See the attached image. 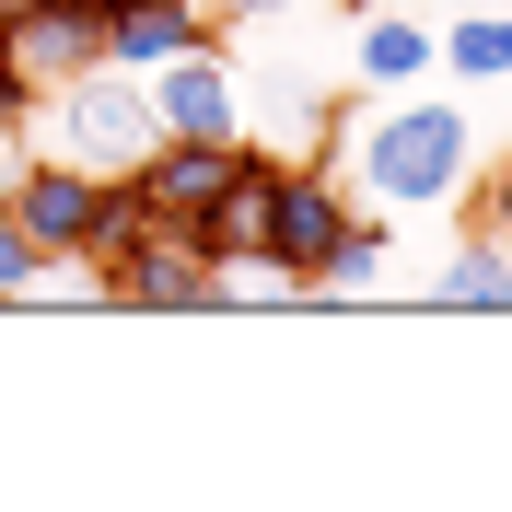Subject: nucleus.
<instances>
[{
	"mask_svg": "<svg viewBox=\"0 0 512 512\" xmlns=\"http://www.w3.org/2000/svg\"><path fill=\"white\" fill-rule=\"evenodd\" d=\"M466 175H478V128H466V105H443V94H396L350 140V187L373 198V210H443Z\"/></svg>",
	"mask_w": 512,
	"mask_h": 512,
	"instance_id": "nucleus-1",
	"label": "nucleus"
},
{
	"mask_svg": "<svg viewBox=\"0 0 512 512\" xmlns=\"http://www.w3.org/2000/svg\"><path fill=\"white\" fill-rule=\"evenodd\" d=\"M152 140H163L152 82H140V70H117V59H94L82 82H59V94H47V152L82 163V175H128Z\"/></svg>",
	"mask_w": 512,
	"mask_h": 512,
	"instance_id": "nucleus-2",
	"label": "nucleus"
},
{
	"mask_svg": "<svg viewBox=\"0 0 512 512\" xmlns=\"http://www.w3.org/2000/svg\"><path fill=\"white\" fill-rule=\"evenodd\" d=\"M350 187L326 175V163H280L268 175V245H256V268H280L291 291H315V268L338 256V233H350Z\"/></svg>",
	"mask_w": 512,
	"mask_h": 512,
	"instance_id": "nucleus-3",
	"label": "nucleus"
},
{
	"mask_svg": "<svg viewBox=\"0 0 512 512\" xmlns=\"http://www.w3.org/2000/svg\"><path fill=\"white\" fill-rule=\"evenodd\" d=\"M245 163H256L245 128H210V140H152V152L128 163V198H140V210L175 233V222H198V210H210V198H222Z\"/></svg>",
	"mask_w": 512,
	"mask_h": 512,
	"instance_id": "nucleus-4",
	"label": "nucleus"
},
{
	"mask_svg": "<svg viewBox=\"0 0 512 512\" xmlns=\"http://www.w3.org/2000/svg\"><path fill=\"white\" fill-rule=\"evenodd\" d=\"M0 210H12V222L35 233V245L59 256H94V222H105V175H82V163H59V152H35L24 175H12V187H0Z\"/></svg>",
	"mask_w": 512,
	"mask_h": 512,
	"instance_id": "nucleus-5",
	"label": "nucleus"
},
{
	"mask_svg": "<svg viewBox=\"0 0 512 512\" xmlns=\"http://www.w3.org/2000/svg\"><path fill=\"white\" fill-rule=\"evenodd\" d=\"M94 291H105V303H140V315H175V303H222V268H198L163 222H140V233L94 268Z\"/></svg>",
	"mask_w": 512,
	"mask_h": 512,
	"instance_id": "nucleus-6",
	"label": "nucleus"
},
{
	"mask_svg": "<svg viewBox=\"0 0 512 512\" xmlns=\"http://www.w3.org/2000/svg\"><path fill=\"white\" fill-rule=\"evenodd\" d=\"M0 47H12V70H24L35 94H59V82H82V70L105 59V12H82V0H35V12L0 24Z\"/></svg>",
	"mask_w": 512,
	"mask_h": 512,
	"instance_id": "nucleus-7",
	"label": "nucleus"
},
{
	"mask_svg": "<svg viewBox=\"0 0 512 512\" xmlns=\"http://www.w3.org/2000/svg\"><path fill=\"white\" fill-rule=\"evenodd\" d=\"M152 82V117L163 140H210V128H245V94H233V59H210V47H187V59L140 70Z\"/></svg>",
	"mask_w": 512,
	"mask_h": 512,
	"instance_id": "nucleus-8",
	"label": "nucleus"
},
{
	"mask_svg": "<svg viewBox=\"0 0 512 512\" xmlns=\"http://www.w3.org/2000/svg\"><path fill=\"white\" fill-rule=\"evenodd\" d=\"M187 47H210V0H117L105 12V59L117 70H163Z\"/></svg>",
	"mask_w": 512,
	"mask_h": 512,
	"instance_id": "nucleus-9",
	"label": "nucleus"
},
{
	"mask_svg": "<svg viewBox=\"0 0 512 512\" xmlns=\"http://www.w3.org/2000/svg\"><path fill=\"white\" fill-rule=\"evenodd\" d=\"M350 70L373 82V94H419V82L443 70V35L419 24V12H373V24H361V47H350Z\"/></svg>",
	"mask_w": 512,
	"mask_h": 512,
	"instance_id": "nucleus-10",
	"label": "nucleus"
},
{
	"mask_svg": "<svg viewBox=\"0 0 512 512\" xmlns=\"http://www.w3.org/2000/svg\"><path fill=\"white\" fill-rule=\"evenodd\" d=\"M431 303H443V315H501V303H512V233L478 222L443 268H431Z\"/></svg>",
	"mask_w": 512,
	"mask_h": 512,
	"instance_id": "nucleus-11",
	"label": "nucleus"
},
{
	"mask_svg": "<svg viewBox=\"0 0 512 512\" xmlns=\"http://www.w3.org/2000/svg\"><path fill=\"white\" fill-rule=\"evenodd\" d=\"M443 70L454 82H512V12H454L443 24Z\"/></svg>",
	"mask_w": 512,
	"mask_h": 512,
	"instance_id": "nucleus-12",
	"label": "nucleus"
},
{
	"mask_svg": "<svg viewBox=\"0 0 512 512\" xmlns=\"http://www.w3.org/2000/svg\"><path fill=\"white\" fill-rule=\"evenodd\" d=\"M373 280H384V233H373V222H350V233H338V256L315 268V303H361Z\"/></svg>",
	"mask_w": 512,
	"mask_h": 512,
	"instance_id": "nucleus-13",
	"label": "nucleus"
},
{
	"mask_svg": "<svg viewBox=\"0 0 512 512\" xmlns=\"http://www.w3.org/2000/svg\"><path fill=\"white\" fill-rule=\"evenodd\" d=\"M35 268H47V245H35L12 210H0V303H12V291H35Z\"/></svg>",
	"mask_w": 512,
	"mask_h": 512,
	"instance_id": "nucleus-14",
	"label": "nucleus"
},
{
	"mask_svg": "<svg viewBox=\"0 0 512 512\" xmlns=\"http://www.w3.org/2000/svg\"><path fill=\"white\" fill-rule=\"evenodd\" d=\"M24 105H35V82L12 70V47H0V128H24Z\"/></svg>",
	"mask_w": 512,
	"mask_h": 512,
	"instance_id": "nucleus-15",
	"label": "nucleus"
},
{
	"mask_svg": "<svg viewBox=\"0 0 512 512\" xmlns=\"http://www.w3.org/2000/svg\"><path fill=\"white\" fill-rule=\"evenodd\" d=\"M489 233H512V152L489 163Z\"/></svg>",
	"mask_w": 512,
	"mask_h": 512,
	"instance_id": "nucleus-16",
	"label": "nucleus"
},
{
	"mask_svg": "<svg viewBox=\"0 0 512 512\" xmlns=\"http://www.w3.org/2000/svg\"><path fill=\"white\" fill-rule=\"evenodd\" d=\"M210 12H222V24H280L291 0H210Z\"/></svg>",
	"mask_w": 512,
	"mask_h": 512,
	"instance_id": "nucleus-17",
	"label": "nucleus"
},
{
	"mask_svg": "<svg viewBox=\"0 0 512 512\" xmlns=\"http://www.w3.org/2000/svg\"><path fill=\"white\" fill-rule=\"evenodd\" d=\"M431 12H443V24H454V12H512V0H431Z\"/></svg>",
	"mask_w": 512,
	"mask_h": 512,
	"instance_id": "nucleus-18",
	"label": "nucleus"
},
{
	"mask_svg": "<svg viewBox=\"0 0 512 512\" xmlns=\"http://www.w3.org/2000/svg\"><path fill=\"white\" fill-rule=\"evenodd\" d=\"M12 12H35V0H0V24H12Z\"/></svg>",
	"mask_w": 512,
	"mask_h": 512,
	"instance_id": "nucleus-19",
	"label": "nucleus"
},
{
	"mask_svg": "<svg viewBox=\"0 0 512 512\" xmlns=\"http://www.w3.org/2000/svg\"><path fill=\"white\" fill-rule=\"evenodd\" d=\"M82 12H117V0H82Z\"/></svg>",
	"mask_w": 512,
	"mask_h": 512,
	"instance_id": "nucleus-20",
	"label": "nucleus"
}]
</instances>
